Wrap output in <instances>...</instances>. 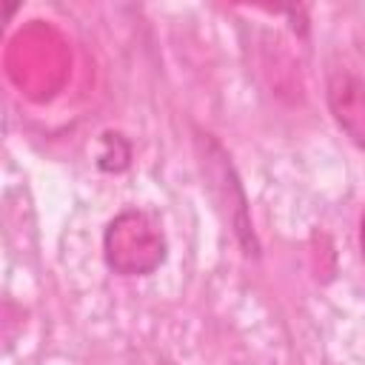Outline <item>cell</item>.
Here are the masks:
<instances>
[{
  "instance_id": "cell-3",
  "label": "cell",
  "mask_w": 365,
  "mask_h": 365,
  "mask_svg": "<svg viewBox=\"0 0 365 365\" xmlns=\"http://www.w3.org/2000/svg\"><path fill=\"white\" fill-rule=\"evenodd\" d=\"M325 100H328V108L336 125L356 145L365 148V83L348 68H334L328 74Z\"/></svg>"
},
{
  "instance_id": "cell-1",
  "label": "cell",
  "mask_w": 365,
  "mask_h": 365,
  "mask_svg": "<svg viewBox=\"0 0 365 365\" xmlns=\"http://www.w3.org/2000/svg\"><path fill=\"white\" fill-rule=\"evenodd\" d=\"M106 262L123 277L151 274L165 259V237L145 211H120L103 237Z\"/></svg>"
},
{
  "instance_id": "cell-4",
  "label": "cell",
  "mask_w": 365,
  "mask_h": 365,
  "mask_svg": "<svg viewBox=\"0 0 365 365\" xmlns=\"http://www.w3.org/2000/svg\"><path fill=\"white\" fill-rule=\"evenodd\" d=\"M359 248H362V257H365V217L359 222Z\"/></svg>"
},
{
  "instance_id": "cell-2",
  "label": "cell",
  "mask_w": 365,
  "mask_h": 365,
  "mask_svg": "<svg viewBox=\"0 0 365 365\" xmlns=\"http://www.w3.org/2000/svg\"><path fill=\"white\" fill-rule=\"evenodd\" d=\"M200 145H202V171H205L208 188H211L217 205L222 208L240 248L245 251V257H259V240H257V231H254V222L248 214V200H245V191H242V182L237 177L231 157L211 137L200 140Z\"/></svg>"
}]
</instances>
